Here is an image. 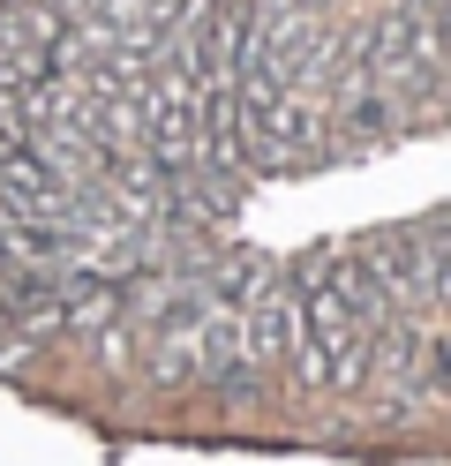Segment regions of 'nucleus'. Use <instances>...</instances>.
Here are the masks:
<instances>
[{
    "label": "nucleus",
    "mask_w": 451,
    "mask_h": 466,
    "mask_svg": "<svg viewBox=\"0 0 451 466\" xmlns=\"http://www.w3.org/2000/svg\"><path fill=\"white\" fill-rule=\"evenodd\" d=\"M241 331H249V361H286L293 354V339H301V294H293V279L271 271L263 279V294L241 309Z\"/></svg>",
    "instance_id": "f257e3e1"
},
{
    "label": "nucleus",
    "mask_w": 451,
    "mask_h": 466,
    "mask_svg": "<svg viewBox=\"0 0 451 466\" xmlns=\"http://www.w3.org/2000/svg\"><path fill=\"white\" fill-rule=\"evenodd\" d=\"M150 376H159V384H189L196 376V346L189 339H159L150 346Z\"/></svg>",
    "instance_id": "f03ea898"
}]
</instances>
